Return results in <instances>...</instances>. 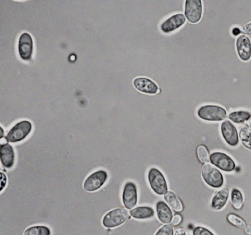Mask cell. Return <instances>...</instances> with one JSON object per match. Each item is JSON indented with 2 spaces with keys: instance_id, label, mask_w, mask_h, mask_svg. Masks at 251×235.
Returning a JSON list of instances; mask_svg holds the SVG:
<instances>
[{
  "instance_id": "19",
  "label": "cell",
  "mask_w": 251,
  "mask_h": 235,
  "mask_svg": "<svg viewBox=\"0 0 251 235\" xmlns=\"http://www.w3.org/2000/svg\"><path fill=\"white\" fill-rule=\"evenodd\" d=\"M164 200L168 204V205L172 207L175 211L177 212H180L183 211V203H182L181 200L174 192H171V191H167L164 194Z\"/></svg>"
},
{
  "instance_id": "9",
  "label": "cell",
  "mask_w": 251,
  "mask_h": 235,
  "mask_svg": "<svg viewBox=\"0 0 251 235\" xmlns=\"http://www.w3.org/2000/svg\"><path fill=\"white\" fill-rule=\"evenodd\" d=\"M18 52L20 58L28 61L32 58L33 52V40L28 32H23L19 38Z\"/></svg>"
},
{
  "instance_id": "12",
  "label": "cell",
  "mask_w": 251,
  "mask_h": 235,
  "mask_svg": "<svg viewBox=\"0 0 251 235\" xmlns=\"http://www.w3.org/2000/svg\"><path fill=\"white\" fill-rule=\"evenodd\" d=\"M186 17L183 13H176L161 23V30L164 33H170L177 30L186 23Z\"/></svg>"
},
{
  "instance_id": "18",
  "label": "cell",
  "mask_w": 251,
  "mask_h": 235,
  "mask_svg": "<svg viewBox=\"0 0 251 235\" xmlns=\"http://www.w3.org/2000/svg\"><path fill=\"white\" fill-rule=\"evenodd\" d=\"M130 215L138 220L152 218L155 215V211L151 207H138L130 210Z\"/></svg>"
},
{
  "instance_id": "24",
  "label": "cell",
  "mask_w": 251,
  "mask_h": 235,
  "mask_svg": "<svg viewBox=\"0 0 251 235\" xmlns=\"http://www.w3.org/2000/svg\"><path fill=\"white\" fill-rule=\"evenodd\" d=\"M227 221L233 225L235 227L239 228V229H242V228L246 227V223L245 220L242 218V217L238 216L237 214H229L227 217Z\"/></svg>"
},
{
  "instance_id": "35",
  "label": "cell",
  "mask_w": 251,
  "mask_h": 235,
  "mask_svg": "<svg viewBox=\"0 0 251 235\" xmlns=\"http://www.w3.org/2000/svg\"><path fill=\"white\" fill-rule=\"evenodd\" d=\"M248 126H249V127L251 129V118L248 120Z\"/></svg>"
},
{
  "instance_id": "15",
  "label": "cell",
  "mask_w": 251,
  "mask_h": 235,
  "mask_svg": "<svg viewBox=\"0 0 251 235\" xmlns=\"http://www.w3.org/2000/svg\"><path fill=\"white\" fill-rule=\"evenodd\" d=\"M0 157L2 165L7 169L14 167L15 163V153L14 148L10 144H1Z\"/></svg>"
},
{
  "instance_id": "23",
  "label": "cell",
  "mask_w": 251,
  "mask_h": 235,
  "mask_svg": "<svg viewBox=\"0 0 251 235\" xmlns=\"http://www.w3.org/2000/svg\"><path fill=\"white\" fill-rule=\"evenodd\" d=\"M232 205L236 210H240L243 206L244 198L242 192L237 189H233L230 195Z\"/></svg>"
},
{
  "instance_id": "28",
  "label": "cell",
  "mask_w": 251,
  "mask_h": 235,
  "mask_svg": "<svg viewBox=\"0 0 251 235\" xmlns=\"http://www.w3.org/2000/svg\"><path fill=\"white\" fill-rule=\"evenodd\" d=\"M182 220H183V218H182L181 215H180V214H176V215L173 217V220H172V225L174 226H178L179 224L181 223Z\"/></svg>"
},
{
  "instance_id": "29",
  "label": "cell",
  "mask_w": 251,
  "mask_h": 235,
  "mask_svg": "<svg viewBox=\"0 0 251 235\" xmlns=\"http://www.w3.org/2000/svg\"><path fill=\"white\" fill-rule=\"evenodd\" d=\"M242 32L245 35H251V22H248V23H247L246 24L242 26Z\"/></svg>"
},
{
  "instance_id": "31",
  "label": "cell",
  "mask_w": 251,
  "mask_h": 235,
  "mask_svg": "<svg viewBox=\"0 0 251 235\" xmlns=\"http://www.w3.org/2000/svg\"><path fill=\"white\" fill-rule=\"evenodd\" d=\"M241 32H242V30H241L239 28L234 27L232 29V34H233L234 36H237V35H239Z\"/></svg>"
},
{
  "instance_id": "27",
  "label": "cell",
  "mask_w": 251,
  "mask_h": 235,
  "mask_svg": "<svg viewBox=\"0 0 251 235\" xmlns=\"http://www.w3.org/2000/svg\"><path fill=\"white\" fill-rule=\"evenodd\" d=\"M193 235H214L209 229L202 226H197L193 229Z\"/></svg>"
},
{
  "instance_id": "22",
  "label": "cell",
  "mask_w": 251,
  "mask_h": 235,
  "mask_svg": "<svg viewBox=\"0 0 251 235\" xmlns=\"http://www.w3.org/2000/svg\"><path fill=\"white\" fill-rule=\"evenodd\" d=\"M51 231L48 226H33L25 231L23 235H50Z\"/></svg>"
},
{
  "instance_id": "1",
  "label": "cell",
  "mask_w": 251,
  "mask_h": 235,
  "mask_svg": "<svg viewBox=\"0 0 251 235\" xmlns=\"http://www.w3.org/2000/svg\"><path fill=\"white\" fill-rule=\"evenodd\" d=\"M198 116L206 121H222L227 118V111L220 106L207 104L198 109Z\"/></svg>"
},
{
  "instance_id": "21",
  "label": "cell",
  "mask_w": 251,
  "mask_h": 235,
  "mask_svg": "<svg viewBox=\"0 0 251 235\" xmlns=\"http://www.w3.org/2000/svg\"><path fill=\"white\" fill-rule=\"evenodd\" d=\"M239 140L242 145L247 149L251 151V129L249 127H243L239 131Z\"/></svg>"
},
{
  "instance_id": "7",
  "label": "cell",
  "mask_w": 251,
  "mask_h": 235,
  "mask_svg": "<svg viewBox=\"0 0 251 235\" xmlns=\"http://www.w3.org/2000/svg\"><path fill=\"white\" fill-rule=\"evenodd\" d=\"M203 6L201 0H186L185 1V17L190 23H198L201 21Z\"/></svg>"
},
{
  "instance_id": "33",
  "label": "cell",
  "mask_w": 251,
  "mask_h": 235,
  "mask_svg": "<svg viewBox=\"0 0 251 235\" xmlns=\"http://www.w3.org/2000/svg\"><path fill=\"white\" fill-rule=\"evenodd\" d=\"M245 232L247 235H251V223L245 228Z\"/></svg>"
},
{
  "instance_id": "14",
  "label": "cell",
  "mask_w": 251,
  "mask_h": 235,
  "mask_svg": "<svg viewBox=\"0 0 251 235\" xmlns=\"http://www.w3.org/2000/svg\"><path fill=\"white\" fill-rule=\"evenodd\" d=\"M133 85L138 91L148 94H157L159 89L155 82L146 77L136 78L133 80Z\"/></svg>"
},
{
  "instance_id": "20",
  "label": "cell",
  "mask_w": 251,
  "mask_h": 235,
  "mask_svg": "<svg viewBox=\"0 0 251 235\" xmlns=\"http://www.w3.org/2000/svg\"><path fill=\"white\" fill-rule=\"evenodd\" d=\"M251 114L250 112L245 110H236L229 114L228 118L231 121L236 123H243L251 118Z\"/></svg>"
},
{
  "instance_id": "4",
  "label": "cell",
  "mask_w": 251,
  "mask_h": 235,
  "mask_svg": "<svg viewBox=\"0 0 251 235\" xmlns=\"http://www.w3.org/2000/svg\"><path fill=\"white\" fill-rule=\"evenodd\" d=\"M129 218V212L126 209L117 208L108 212L102 219L105 227L115 228L121 226Z\"/></svg>"
},
{
  "instance_id": "10",
  "label": "cell",
  "mask_w": 251,
  "mask_h": 235,
  "mask_svg": "<svg viewBox=\"0 0 251 235\" xmlns=\"http://www.w3.org/2000/svg\"><path fill=\"white\" fill-rule=\"evenodd\" d=\"M122 199L125 207L127 209H133L136 207L138 201L137 187L133 182H127L123 188Z\"/></svg>"
},
{
  "instance_id": "13",
  "label": "cell",
  "mask_w": 251,
  "mask_h": 235,
  "mask_svg": "<svg viewBox=\"0 0 251 235\" xmlns=\"http://www.w3.org/2000/svg\"><path fill=\"white\" fill-rule=\"evenodd\" d=\"M236 48L239 59L247 62L251 58V41L247 35L238 37L236 41Z\"/></svg>"
},
{
  "instance_id": "3",
  "label": "cell",
  "mask_w": 251,
  "mask_h": 235,
  "mask_svg": "<svg viewBox=\"0 0 251 235\" xmlns=\"http://www.w3.org/2000/svg\"><path fill=\"white\" fill-rule=\"evenodd\" d=\"M148 179L151 188L158 195H164L168 191L165 177L158 169L155 167L151 168L148 171Z\"/></svg>"
},
{
  "instance_id": "8",
  "label": "cell",
  "mask_w": 251,
  "mask_h": 235,
  "mask_svg": "<svg viewBox=\"0 0 251 235\" xmlns=\"http://www.w3.org/2000/svg\"><path fill=\"white\" fill-rule=\"evenodd\" d=\"M210 161L216 167L225 172H232L236 168L234 160L225 153H212L210 155Z\"/></svg>"
},
{
  "instance_id": "26",
  "label": "cell",
  "mask_w": 251,
  "mask_h": 235,
  "mask_svg": "<svg viewBox=\"0 0 251 235\" xmlns=\"http://www.w3.org/2000/svg\"><path fill=\"white\" fill-rule=\"evenodd\" d=\"M173 228L171 225H164V226H161L158 232L155 233V235H173Z\"/></svg>"
},
{
  "instance_id": "11",
  "label": "cell",
  "mask_w": 251,
  "mask_h": 235,
  "mask_svg": "<svg viewBox=\"0 0 251 235\" xmlns=\"http://www.w3.org/2000/svg\"><path fill=\"white\" fill-rule=\"evenodd\" d=\"M220 130L223 139L230 146L235 147L239 144V134L231 122L229 120L223 121L220 126Z\"/></svg>"
},
{
  "instance_id": "16",
  "label": "cell",
  "mask_w": 251,
  "mask_h": 235,
  "mask_svg": "<svg viewBox=\"0 0 251 235\" xmlns=\"http://www.w3.org/2000/svg\"><path fill=\"white\" fill-rule=\"evenodd\" d=\"M229 198V190L224 188L217 191L211 201V207L214 210H220L227 204Z\"/></svg>"
},
{
  "instance_id": "5",
  "label": "cell",
  "mask_w": 251,
  "mask_h": 235,
  "mask_svg": "<svg viewBox=\"0 0 251 235\" xmlns=\"http://www.w3.org/2000/svg\"><path fill=\"white\" fill-rule=\"evenodd\" d=\"M108 178V174L105 170H100L94 172L86 178L83 183V188L86 192H95L105 185Z\"/></svg>"
},
{
  "instance_id": "34",
  "label": "cell",
  "mask_w": 251,
  "mask_h": 235,
  "mask_svg": "<svg viewBox=\"0 0 251 235\" xmlns=\"http://www.w3.org/2000/svg\"><path fill=\"white\" fill-rule=\"evenodd\" d=\"M0 129H1V132H2V133H1V137H0V138H1V139H2V138H3L4 137V129L2 127V126L0 127Z\"/></svg>"
},
{
  "instance_id": "17",
  "label": "cell",
  "mask_w": 251,
  "mask_h": 235,
  "mask_svg": "<svg viewBox=\"0 0 251 235\" xmlns=\"http://www.w3.org/2000/svg\"><path fill=\"white\" fill-rule=\"evenodd\" d=\"M157 215L160 221L169 224L173 220V212L164 201H158L156 204Z\"/></svg>"
},
{
  "instance_id": "6",
  "label": "cell",
  "mask_w": 251,
  "mask_h": 235,
  "mask_svg": "<svg viewBox=\"0 0 251 235\" xmlns=\"http://www.w3.org/2000/svg\"><path fill=\"white\" fill-rule=\"evenodd\" d=\"M202 179L205 183L209 186L214 188H220L223 185L224 179L220 170H217L216 167L212 164H205L202 167Z\"/></svg>"
},
{
  "instance_id": "32",
  "label": "cell",
  "mask_w": 251,
  "mask_h": 235,
  "mask_svg": "<svg viewBox=\"0 0 251 235\" xmlns=\"http://www.w3.org/2000/svg\"><path fill=\"white\" fill-rule=\"evenodd\" d=\"M175 235H186L184 229H177L175 232Z\"/></svg>"
},
{
  "instance_id": "2",
  "label": "cell",
  "mask_w": 251,
  "mask_h": 235,
  "mask_svg": "<svg viewBox=\"0 0 251 235\" xmlns=\"http://www.w3.org/2000/svg\"><path fill=\"white\" fill-rule=\"evenodd\" d=\"M33 129V125L29 120H22L10 129L5 137L8 142L15 143L25 139Z\"/></svg>"
},
{
  "instance_id": "30",
  "label": "cell",
  "mask_w": 251,
  "mask_h": 235,
  "mask_svg": "<svg viewBox=\"0 0 251 235\" xmlns=\"http://www.w3.org/2000/svg\"><path fill=\"white\" fill-rule=\"evenodd\" d=\"M7 182H8V178H7L6 175L1 172V188H0V190H3L4 188L6 186Z\"/></svg>"
},
{
  "instance_id": "25",
  "label": "cell",
  "mask_w": 251,
  "mask_h": 235,
  "mask_svg": "<svg viewBox=\"0 0 251 235\" xmlns=\"http://www.w3.org/2000/svg\"><path fill=\"white\" fill-rule=\"evenodd\" d=\"M197 156H198V160L202 163H206L209 161L210 157L209 153L206 147L203 145H200L197 148Z\"/></svg>"
}]
</instances>
